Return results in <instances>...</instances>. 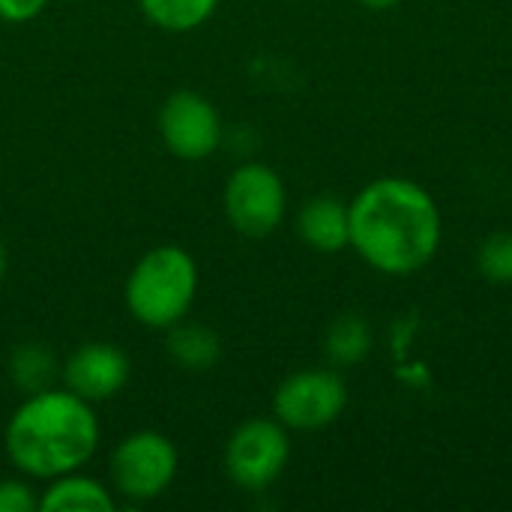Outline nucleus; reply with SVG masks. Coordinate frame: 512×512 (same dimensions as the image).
Masks as SVG:
<instances>
[{
    "instance_id": "f257e3e1",
    "label": "nucleus",
    "mask_w": 512,
    "mask_h": 512,
    "mask_svg": "<svg viewBox=\"0 0 512 512\" xmlns=\"http://www.w3.org/2000/svg\"><path fill=\"white\" fill-rule=\"evenodd\" d=\"M351 249L381 276L408 279L426 270L444 243V213L435 195L411 177L369 180L351 201Z\"/></svg>"
},
{
    "instance_id": "f03ea898",
    "label": "nucleus",
    "mask_w": 512,
    "mask_h": 512,
    "mask_svg": "<svg viewBox=\"0 0 512 512\" xmlns=\"http://www.w3.org/2000/svg\"><path fill=\"white\" fill-rule=\"evenodd\" d=\"M6 456L30 480H54L81 471L99 447L93 405L72 390L30 393L6 423Z\"/></svg>"
},
{
    "instance_id": "7ed1b4c3",
    "label": "nucleus",
    "mask_w": 512,
    "mask_h": 512,
    "mask_svg": "<svg viewBox=\"0 0 512 512\" xmlns=\"http://www.w3.org/2000/svg\"><path fill=\"white\" fill-rule=\"evenodd\" d=\"M198 294V264L174 243L153 246L138 258L126 279V306L150 330H168L183 321Z\"/></svg>"
},
{
    "instance_id": "20e7f679",
    "label": "nucleus",
    "mask_w": 512,
    "mask_h": 512,
    "mask_svg": "<svg viewBox=\"0 0 512 512\" xmlns=\"http://www.w3.org/2000/svg\"><path fill=\"white\" fill-rule=\"evenodd\" d=\"M291 438L273 417H252L240 423L225 444V474L243 492L270 489L288 468Z\"/></svg>"
},
{
    "instance_id": "39448f33",
    "label": "nucleus",
    "mask_w": 512,
    "mask_h": 512,
    "mask_svg": "<svg viewBox=\"0 0 512 512\" xmlns=\"http://www.w3.org/2000/svg\"><path fill=\"white\" fill-rule=\"evenodd\" d=\"M225 216L243 237L261 240L279 231L288 213V192L276 168L264 162H243L225 183Z\"/></svg>"
},
{
    "instance_id": "423d86ee",
    "label": "nucleus",
    "mask_w": 512,
    "mask_h": 512,
    "mask_svg": "<svg viewBox=\"0 0 512 512\" xmlns=\"http://www.w3.org/2000/svg\"><path fill=\"white\" fill-rule=\"evenodd\" d=\"M177 447L153 429L132 432L111 453V486L126 501H153L165 495L177 477Z\"/></svg>"
},
{
    "instance_id": "0eeeda50",
    "label": "nucleus",
    "mask_w": 512,
    "mask_h": 512,
    "mask_svg": "<svg viewBox=\"0 0 512 512\" xmlns=\"http://www.w3.org/2000/svg\"><path fill=\"white\" fill-rule=\"evenodd\" d=\"M348 408V384L333 369H300L273 393V417L288 432H321Z\"/></svg>"
},
{
    "instance_id": "6e6552de",
    "label": "nucleus",
    "mask_w": 512,
    "mask_h": 512,
    "mask_svg": "<svg viewBox=\"0 0 512 512\" xmlns=\"http://www.w3.org/2000/svg\"><path fill=\"white\" fill-rule=\"evenodd\" d=\"M159 135L177 159L201 162L222 144V117L207 96L177 90L159 108Z\"/></svg>"
},
{
    "instance_id": "1a4fd4ad",
    "label": "nucleus",
    "mask_w": 512,
    "mask_h": 512,
    "mask_svg": "<svg viewBox=\"0 0 512 512\" xmlns=\"http://www.w3.org/2000/svg\"><path fill=\"white\" fill-rule=\"evenodd\" d=\"M63 384L84 402H108L129 381V357L111 342H84L63 363Z\"/></svg>"
},
{
    "instance_id": "9d476101",
    "label": "nucleus",
    "mask_w": 512,
    "mask_h": 512,
    "mask_svg": "<svg viewBox=\"0 0 512 512\" xmlns=\"http://www.w3.org/2000/svg\"><path fill=\"white\" fill-rule=\"evenodd\" d=\"M297 234L309 249H315L321 255H339V252L351 249L348 204L336 195L309 198L297 213Z\"/></svg>"
},
{
    "instance_id": "9b49d317",
    "label": "nucleus",
    "mask_w": 512,
    "mask_h": 512,
    "mask_svg": "<svg viewBox=\"0 0 512 512\" xmlns=\"http://www.w3.org/2000/svg\"><path fill=\"white\" fill-rule=\"evenodd\" d=\"M114 507L111 489L78 471L48 480V489L39 495V512H114Z\"/></svg>"
},
{
    "instance_id": "f8f14e48",
    "label": "nucleus",
    "mask_w": 512,
    "mask_h": 512,
    "mask_svg": "<svg viewBox=\"0 0 512 512\" xmlns=\"http://www.w3.org/2000/svg\"><path fill=\"white\" fill-rule=\"evenodd\" d=\"M165 333H168V342H165L168 357L186 372H207L222 357V342H219L216 330H210L204 324H189L183 318L174 327H168Z\"/></svg>"
},
{
    "instance_id": "ddd939ff",
    "label": "nucleus",
    "mask_w": 512,
    "mask_h": 512,
    "mask_svg": "<svg viewBox=\"0 0 512 512\" xmlns=\"http://www.w3.org/2000/svg\"><path fill=\"white\" fill-rule=\"evenodd\" d=\"M372 345H375V336H372V327L363 315L357 312H345L339 315L327 333H324V354L333 366L339 369H348V366H357L363 363L369 354H372Z\"/></svg>"
},
{
    "instance_id": "4468645a",
    "label": "nucleus",
    "mask_w": 512,
    "mask_h": 512,
    "mask_svg": "<svg viewBox=\"0 0 512 512\" xmlns=\"http://www.w3.org/2000/svg\"><path fill=\"white\" fill-rule=\"evenodd\" d=\"M141 12L168 33H189L210 21L219 0H138Z\"/></svg>"
},
{
    "instance_id": "2eb2a0df",
    "label": "nucleus",
    "mask_w": 512,
    "mask_h": 512,
    "mask_svg": "<svg viewBox=\"0 0 512 512\" xmlns=\"http://www.w3.org/2000/svg\"><path fill=\"white\" fill-rule=\"evenodd\" d=\"M57 375V363L51 357L48 348H42L39 342H27L18 345L9 357V378L21 393H42L51 387Z\"/></svg>"
},
{
    "instance_id": "dca6fc26",
    "label": "nucleus",
    "mask_w": 512,
    "mask_h": 512,
    "mask_svg": "<svg viewBox=\"0 0 512 512\" xmlns=\"http://www.w3.org/2000/svg\"><path fill=\"white\" fill-rule=\"evenodd\" d=\"M477 270L492 285H512V231H495L480 243Z\"/></svg>"
},
{
    "instance_id": "f3484780",
    "label": "nucleus",
    "mask_w": 512,
    "mask_h": 512,
    "mask_svg": "<svg viewBox=\"0 0 512 512\" xmlns=\"http://www.w3.org/2000/svg\"><path fill=\"white\" fill-rule=\"evenodd\" d=\"M0 512H39V498L24 480H0Z\"/></svg>"
},
{
    "instance_id": "a211bd4d",
    "label": "nucleus",
    "mask_w": 512,
    "mask_h": 512,
    "mask_svg": "<svg viewBox=\"0 0 512 512\" xmlns=\"http://www.w3.org/2000/svg\"><path fill=\"white\" fill-rule=\"evenodd\" d=\"M48 0H0V18L9 24H24L33 21L45 12Z\"/></svg>"
},
{
    "instance_id": "6ab92c4d",
    "label": "nucleus",
    "mask_w": 512,
    "mask_h": 512,
    "mask_svg": "<svg viewBox=\"0 0 512 512\" xmlns=\"http://www.w3.org/2000/svg\"><path fill=\"white\" fill-rule=\"evenodd\" d=\"M360 3L372 12H387V9H396L402 0H360Z\"/></svg>"
},
{
    "instance_id": "aec40b11",
    "label": "nucleus",
    "mask_w": 512,
    "mask_h": 512,
    "mask_svg": "<svg viewBox=\"0 0 512 512\" xmlns=\"http://www.w3.org/2000/svg\"><path fill=\"white\" fill-rule=\"evenodd\" d=\"M3 273H6V246L0 240V279H3Z\"/></svg>"
}]
</instances>
